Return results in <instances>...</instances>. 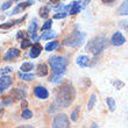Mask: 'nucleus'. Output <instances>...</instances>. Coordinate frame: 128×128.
I'll return each instance as SVG.
<instances>
[{
	"label": "nucleus",
	"mask_w": 128,
	"mask_h": 128,
	"mask_svg": "<svg viewBox=\"0 0 128 128\" xmlns=\"http://www.w3.org/2000/svg\"><path fill=\"white\" fill-rule=\"evenodd\" d=\"M49 12H50V7L43 6V7H41L40 10H38V15H40L42 19H47V18L49 16Z\"/></svg>",
	"instance_id": "obj_19"
},
{
	"label": "nucleus",
	"mask_w": 128,
	"mask_h": 128,
	"mask_svg": "<svg viewBox=\"0 0 128 128\" xmlns=\"http://www.w3.org/2000/svg\"><path fill=\"white\" fill-rule=\"evenodd\" d=\"M91 127H98V125H97V124H96V122H93V124H92V125H91Z\"/></svg>",
	"instance_id": "obj_40"
},
{
	"label": "nucleus",
	"mask_w": 128,
	"mask_h": 128,
	"mask_svg": "<svg viewBox=\"0 0 128 128\" xmlns=\"http://www.w3.org/2000/svg\"><path fill=\"white\" fill-rule=\"evenodd\" d=\"M10 97L13 99V101H18V100H21V99H24L26 98V92L21 88H14L10 92Z\"/></svg>",
	"instance_id": "obj_12"
},
{
	"label": "nucleus",
	"mask_w": 128,
	"mask_h": 128,
	"mask_svg": "<svg viewBox=\"0 0 128 128\" xmlns=\"http://www.w3.org/2000/svg\"><path fill=\"white\" fill-rule=\"evenodd\" d=\"M12 83H13V82H12V78H10V76L2 74V76L0 77V94H2L4 92L12 85Z\"/></svg>",
	"instance_id": "obj_7"
},
{
	"label": "nucleus",
	"mask_w": 128,
	"mask_h": 128,
	"mask_svg": "<svg viewBox=\"0 0 128 128\" xmlns=\"http://www.w3.org/2000/svg\"><path fill=\"white\" fill-rule=\"evenodd\" d=\"M104 4H112V2H114L115 0H101Z\"/></svg>",
	"instance_id": "obj_36"
},
{
	"label": "nucleus",
	"mask_w": 128,
	"mask_h": 128,
	"mask_svg": "<svg viewBox=\"0 0 128 128\" xmlns=\"http://www.w3.org/2000/svg\"><path fill=\"white\" fill-rule=\"evenodd\" d=\"M76 63L80 68H86L88 65H90V58H88V56H85V55H80V56L77 57Z\"/></svg>",
	"instance_id": "obj_14"
},
{
	"label": "nucleus",
	"mask_w": 128,
	"mask_h": 128,
	"mask_svg": "<svg viewBox=\"0 0 128 128\" xmlns=\"http://www.w3.org/2000/svg\"><path fill=\"white\" fill-rule=\"evenodd\" d=\"M12 1H13V0H7V1H5V2L2 4V6H1V10H8V8L12 6Z\"/></svg>",
	"instance_id": "obj_32"
},
{
	"label": "nucleus",
	"mask_w": 128,
	"mask_h": 128,
	"mask_svg": "<svg viewBox=\"0 0 128 128\" xmlns=\"http://www.w3.org/2000/svg\"><path fill=\"white\" fill-rule=\"evenodd\" d=\"M126 42L125 36L122 35L120 32H116V33L113 34V36L111 37V43L115 47H119V46H122V44Z\"/></svg>",
	"instance_id": "obj_8"
},
{
	"label": "nucleus",
	"mask_w": 128,
	"mask_h": 128,
	"mask_svg": "<svg viewBox=\"0 0 128 128\" xmlns=\"http://www.w3.org/2000/svg\"><path fill=\"white\" fill-rule=\"evenodd\" d=\"M112 84L115 86V88H118V90H120L121 88H124L125 86V84L122 83V82H120V80H113L112 82Z\"/></svg>",
	"instance_id": "obj_33"
},
{
	"label": "nucleus",
	"mask_w": 128,
	"mask_h": 128,
	"mask_svg": "<svg viewBox=\"0 0 128 128\" xmlns=\"http://www.w3.org/2000/svg\"><path fill=\"white\" fill-rule=\"evenodd\" d=\"M51 26H52V20H47V21H46V22L43 24V26H42V32L50 29Z\"/></svg>",
	"instance_id": "obj_30"
},
{
	"label": "nucleus",
	"mask_w": 128,
	"mask_h": 128,
	"mask_svg": "<svg viewBox=\"0 0 128 128\" xmlns=\"http://www.w3.org/2000/svg\"><path fill=\"white\" fill-rule=\"evenodd\" d=\"M34 94H35V97H37L38 99H48V97H49V92H48V90L46 88H43V86H36V88H34Z\"/></svg>",
	"instance_id": "obj_9"
},
{
	"label": "nucleus",
	"mask_w": 128,
	"mask_h": 128,
	"mask_svg": "<svg viewBox=\"0 0 128 128\" xmlns=\"http://www.w3.org/2000/svg\"><path fill=\"white\" fill-rule=\"evenodd\" d=\"M34 4L33 0H27V1H24V2H21V4H18V6L15 7L13 10V12L10 13V15H14V14L16 13H20V12H24L26 8H28V7H30L32 5Z\"/></svg>",
	"instance_id": "obj_10"
},
{
	"label": "nucleus",
	"mask_w": 128,
	"mask_h": 128,
	"mask_svg": "<svg viewBox=\"0 0 128 128\" xmlns=\"http://www.w3.org/2000/svg\"><path fill=\"white\" fill-rule=\"evenodd\" d=\"M18 76H19L22 80H26V82H29V80H33V79H34V74H28V72H24V74L22 71H21V72H19V74H18Z\"/></svg>",
	"instance_id": "obj_22"
},
{
	"label": "nucleus",
	"mask_w": 128,
	"mask_h": 128,
	"mask_svg": "<svg viewBox=\"0 0 128 128\" xmlns=\"http://www.w3.org/2000/svg\"><path fill=\"white\" fill-rule=\"evenodd\" d=\"M36 29H37V21L36 20H33L29 24V27H28V33L33 35V34L36 33Z\"/></svg>",
	"instance_id": "obj_25"
},
{
	"label": "nucleus",
	"mask_w": 128,
	"mask_h": 128,
	"mask_svg": "<svg viewBox=\"0 0 128 128\" xmlns=\"http://www.w3.org/2000/svg\"><path fill=\"white\" fill-rule=\"evenodd\" d=\"M24 18H26V16H24ZM24 18H21V19H19V20L10 21V22H6V24H0V28H1V29H7V28H10V27H13V26H15V24H20V21L24 20Z\"/></svg>",
	"instance_id": "obj_18"
},
{
	"label": "nucleus",
	"mask_w": 128,
	"mask_h": 128,
	"mask_svg": "<svg viewBox=\"0 0 128 128\" xmlns=\"http://www.w3.org/2000/svg\"><path fill=\"white\" fill-rule=\"evenodd\" d=\"M96 100H97V97H96V94L93 93V94H91V97H90V100H88V111H91L92 108L94 107Z\"/></svg>",
	"instance_id": "obj_27"
},
{
	"label": "nucleus",
	"mask_w": 128,
	"mask_h": 128,
	"mask_svg": "<svg viewBox=\"0 0 128 128\" xmlns=\"http://www.w3.org/2000/svg\"><path fill=\"white\" fill-rule=\"evenodd\" d=\"M24 36H26V34H24V32H19L18 33V35H16V38H21V37H24Z\"/></svg>",
	"instance_id": "obj_35"
},
{
	"label": "nucleus",
	"mask_w": 128,
	"mask_h": 128,
	"mask_svg": "<svg viewBox=\"0 0 128 128\" xmlns=\"http://www.w3.org/2000/svg\"><path fill=\"white\" fill-rule=\"evenodd\" d=\"M66 15H68V12H58L57 14H55L54 16H52V19H55V20H58V19H64Z\"/></svg>",
	"instance_id": "obj_29"
},
{
	"label": "nucleus",
	"mask_w": 128,
	"mask_h": 128,
	"mask_svg": "<svg viewBox=\"0 0 128 128\" xmlns=\"http://www.w3.org/2000/svg\"><path fill=\"white\" fill-rule=\"evenodd\" d=\"M122 27L125 28L126 30H127V33H128V24H122Z\"/></svg>",
	"instance_id": "obj_38"
},
{
	"label": "nucleus",
	"mask_w": 128,
	"mask_h": 128,
	"mask_svg": "<svg viewBox=\"0 0 128 128\" xmlns=\"http://www.w3.org/2000/svg\"><path fill=\"white\" fill-rule=\"evenodd\" d=\"M51 126L54 128H69L70 127V120L68 119L66 114L60 113V114L55 115Z\"/></svg>",
	"instance_id": "obj_5"
},
{
	"label": "nucleus",
	"mask_w": 128,
	"mask_h": 128,
	"mask_svg": "<svg viewBox=\"0 0 128 128\" xmlns=\"http://www.w3.org/2000/svg\"><path fill=\"white\" fill-rule=\"evenodd\" d=\"M21 106H22V108H27L28 102H27V101H22V104H21Z\"/></svg>",
	"instance_id": "obj_37"
},
{
	"label": "nucleus",
	"mask_w": 128,
	"mask_h": 128,
	"mask_svg": "<svg viewBox=\"0 0 128 128\" xmlns=\"http://www.w3.org/2000/svg\"><path fill=\"white\" fill-rule=\"evenodd\" d=\"M58 42L57 41H52V42H49V43L46 46V50L47 51H52V50H56L58 48Z\"/></svg>",
	"instance_id": "obj_23"
},
{
	"label": "nucleus",
	"mask_w": 128,
	"mask_h": 128,
	"mask_svg": "<svg viewBox=\"0 0 128 128\" xmlns=\"http://www.w3.org/2000/svg\"><path fill=\"white\" fill-rule=\"evenodd\" d=\"M37 69H36V74L37 76H40V77H44V76H47L48 74V65L44 63H41L37 65Z\"/></svg>",
	"instance_id": "obj_15"
},
{
	"label": "nucleus",
	"mask_w": 128,
	"mask_h": 128,
	"mask_svg": "<svg viewBox=\"0 0 128 128\" xmlns=\"http://www.w3.org/2000/svg\"><path fill=\"white\" fill-rule=\"evenodd\" d=\"M20 55V50L16 48H10L7 50V52L4 56V61H13Z\"/></svg>",
	"instance_id": "obj_11"
},
{
	"label": "nucleus",
	"mask_w": 128,
	"mask_h": 128,
	"mask_svg": "<svg viewBox=\"0 0 128 128\" xmlns=\"http://www.w3.org/2000/svg\"><path fill=\"white\" fill-rule=\"evenodd\" d=\"M55 37H56V34L52 30H50V29H48V30H43V33H42V35L40 36V38L41 40H52Z\"/></svg>",
	"instance_id": "obj_17"
},
{
	"label": "nucleus",
	"mask_w": 128,
	"mask_h": 128,
	"mask_svg": "<svg viewBox=\"0 0 128 128\" xmlns=\"http://www.w3.org/2000/svg\"><path fill=\"white\" fill-rule=\"evenodd\" d=\"M85 36H86V35H85L84 33L79 32L77 29V27H76V29H74L71 34H69V35L63 40V46L72 47V48L80 47L85 40Z\"/></svg>",
	"instance_id": "obj_3"
},
{
	"label": "nucleus",
	"mask_w": 128,
	"mask_h": 128,
	"mask_svg": "<svg viewBox=\"0 0 128 128\" xmlns=\"http://www.w3.org/2000/svg\"><path fill=\"white\" fill-rule=\"evenodd\" d=\"M33 69H34V64L30 63V62H24V64H21V66H20V70L22 72H29Z\"/></svg>",
	"instance_id": "obj_20"
},
{
	"label": "nucleus",
	"mask_w": 128,
	"mask_h": 128,
	"mask_svg": "<svg viewBox=\"0 0 128 128\" xmlns=\"http://www.w3.org/2000/svg\"><path fill=\"white\" fill-rule=\"evenodd\" d=\"M13 1H19V0H13Z\"/></svg>",
	"instance_id": "obj_41"
},
{
	"label": "nucleus",
	"mask_w": 128,
	"mask_h": 128,
	"mask_svg": "<svg viewBox=\"0 0 128 128\" xmlns=\"http://www.w3.org/2000/svg\"><path fill=\"white\" fill-rule=\"evenodd\" d=\"M28 47H32V42L28 40V38H24L22 42H21V48H22V49H26V48H28Z\"/></svg>",
	"instance_id": "obj_31"
},
{
	"label": "nucleus",
	"mask_w": 128,
	"mask_h": 128,
	"mask_svg": "<svg viewBox=\"0 0 128 128\" xmlns=\"http://www.w3.org/2000/svg\"><path fill=\"white\" fill-rule=\"evenodd\" d=\"M74 98H76V90L72 86L70 82H65L57 88L56 91V99H55L54 105L55 107H50L49 112H54L55 110L58 108H66L69 107L72 102H74Z\"/></svg>",
	"instance_id": "obj_1"
},
{
	"label": "nucleus",
	"mask_w": 128,
	"mask_h": 128,
	"mask_svg": "<svg viewBox=\"0 0 128 128\" xmlns=\"http://www.w3.org/2000/svg\"><path fill=\"white\" fill-rule=\"evenodd\" d=\"M108 44L110 43H108L107 37L104 36V35H99V36H96L88 41L86 47H85V50L88 52H91L93 56H98L105 49H107Z\"/></svg>",
	"instance_id": "obj_2"
},
{
	"label": "nucleus",
	"mask_w": 128,
	"mask_h": 128,
	"mask_svg": "<svg viewBox=\"0 0 128 128\" xmlns=\"http://www.w3.org/2000/svg\"><path fill=\"white\" fill-rule=\"evenodd\" d=\"M118 15H128V0H125L116 10Z\"/></svg>",
	"instance_id": "obj_16"
},
{
	"label": "nucleus",
	"mask_w": 128,
	"mask_h": 128,
	"mask_svg": "<svg viewBox=\"0 0 128 128\" xmlns=\"http://www.w3.org/2000/svg\"><path fill=\"white\" fill-rule=\"evenodd\" d=\"M82 1H72L70 5H68L66 6V12L68 14H70V15H74V14H77L80 12V10L83 8L82 6Z\"/></svg>",
	"instance_id": "obj_6"
},
{
	"label": "nucleus",
	"mask_w": 128,
	"mask_h": 128,
	"mask_svg": "<svg viewBox=\"0 0 128 128\" xmlns=\"http://www.w3.org/2000/svg\"><path fill=\"white\" fill-rule=\"evenodd\" d=\"M79 110H80V106H77V107H76L74 111H72V113H71V115H70L71 121L76 122L78 120V113H79Z\"/></svg>",
	"instance_id": "obj_26"
},
{
	"label": "nucleus",
	"mask_w": 128,
	"mask_h": 128,
	"mask_svg": "<svg viewBox=\"0 0 128 128\" xmlns=\"http://www.w3.org/2000/svg\"><path fill=\"white\" fill-rule=\"evenodd\" d=\"M49 64L51 66V70L54 74H64L66 71V66H68V61L65 57L62 56H51L48 60Z\"/></svg>",
	"instance_id": "obj_4"
},
{
	"label": "nucleus",
	"mask_w": 128,
	"mask_h": 128,
	"mask_svg": "<svg viewBox=\"0 0 128 128\" xmlns=\"http://www.w3.org/2000/svg\"><path fill=\"white\" fill-rule=\"evenodd\" d=\"M41 51H42V46L40 43H35L34 46L30 47V52H29V56L32 58H36L40 56Z\"/></svg>",
	"instance_id": "obj_13"
},
{
	"label": "nucleus",
	"mask_w": 128,
	"mask_h": 128,
	"mask_svg": "<svg viewBox=\"0 0 128 128\" xmlns=\"http://www.w3.org/2000/svg\"><path fill=\"white\" fill-rule=\"evenodd\" d=\"M62 76H63V74H54V72H52L51 77L49 78V82L52 83V84H60L62 82Z\"/></svg>",
	"instance_id": "obj_21"
},
{
	"label": "nucleus",
	"mask_w": 128,
	"mask_h": 128,
	"mask_svg": "<svg viewBox=\"0 0 128 128\" xmlns=\"http://www.w3.org/2000/svg\"><path fill=\"white\" fill-rule=\"evenodd\" d=\"M90 1H91V0H83V4H84V5H88Z\"/></svg>",
	"instance_id": "obj_39"
},
{
	"label": "nucleus",
	"mask_w": 128,
	"mask_h": 128,
	"mask_svg": "<svg viewBox=\"0 0 128 128\" xmlns=\"http://www.w3.org/2000/svg\"><path fill=\"white\" fill-rule=\"evenodd\" d=\"M10 71H12V69H10V66H6V68H2L1 70H0V74H10Z\"/></svg>",
	"instance_id": "obj_34"
},
{
	"label": "nucleus",
	"mask_w": 128,
	"mask_h": 128,
	"mask_svg": "<svg viewBox=\"0 0 128 128\" xmlns=\"http://www.w3.org/2000/svg\"><path fill=\"white\" fill-rule=\"evenodd\" d=\"M21 115H22V118L24 119H30L32 116H33V112L29 111V110H27V108H24Z\"/></svg>",
	"instance_id": "obj_28"
},
{
	"label": "nucleus",
	"mask_w": 128,
	"mask_h": 128,
	"mask_svg": "<svg viewBox=\"0 0 128 128\" xmlns=\"http://www.w3.org/2000/svg\"><path fill=\"white\" fill-rule=\"evenodd\" d=\"M106 104H107V107L111 112L115 111V106H116V105H115V100L113 98H107V99H106Z\"/></svg>",
	"instance_id": "obj_24"
}]
</instances>
